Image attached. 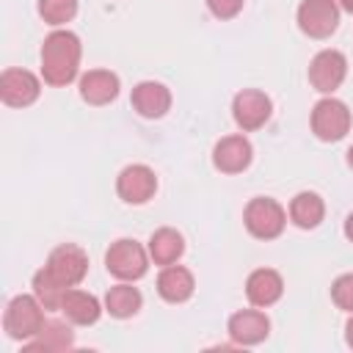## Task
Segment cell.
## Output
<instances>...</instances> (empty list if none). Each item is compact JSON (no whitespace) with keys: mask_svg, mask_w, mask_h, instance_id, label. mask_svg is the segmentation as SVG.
Returning a JSON list of instances; mask_svg holds the SVG:
<instances>
[{"mask_svg":"<svg viewBox=\"0 0 353 353\" xmlns=\"http://www.w3.org/2000/svg\"><path fill=\"white\" fill-rule=\"evenodd\" d=\"M83 44L72 30H52L41 44V77L47 85H69L80 69Z\"/></svg>","mask_w":353,"mask_h":353,"instance_id":"6da1fadb","label":"cell"},{"mask_svg":"<svg viewBox=\"0 0 353 353\" xmlns=\"http://www.w3.org/2000/svg\"><path fill=\"white\" fill-rule=\"evenodd\" d=\"M44 306L36 295H17L8 301L6 306V314H3V328L11 339H19V342H28L33 339L41 325L47 323L44 320Z\"/></svg>","mask_w":353,"mask_h":353,"instance_id":"7a4b0ae2","label":"cell"},{"mask_svg":"<svg viewBox=\"0 0 353 353\" xmlns=\"http://www.w3.org/2000/svg\"><path fill=\"white\" fill-rule=\"evenodd\" d=\"M243 223L256 240H276L287 226V212L276 199L256 196L245 204Z\"/></svg>","mask_w":353,"mask_h":353,"instance_id":"3957f363","label":"cell"},{"mask_svg":"<svg viewBox=\"0 0 353 353\" xmlns=\"http://www.w3.org/2000/svg\"><path fill=\"white\" fill-rule=\"evenodd\" d=\"M41 270H44L58 287L72 290V287H77V284L85 279V273H88V256H85V251H83L80 245L63 243V245H58V248L50 251L47 265H44Z\"/></svg>","mask_w":353,"mask_h":353,"instance_id":"277c9868","label":"cell"},{"mask_svg":"<svg viewBox=\"0 0 353 353\" xmlns=\"http://www.w3.org/2000/svg\"><path fill=\"white\" fill-rule=\"evenodd\" d=\"M105 268L119 281H138L149 268V254L143 251L141 243L121 237L110 243V248L105 251Z\"/></svg>","mask_w":353,"mask_h":353,"instance_id":"5b68a950","label":"cell"},{"mask_svg":"<svg viewBox=\"0 0 353 353\" xmlns=\"http://www.w3.org/2000/svg\"><path fill=\"white\" fill-rule=\"evenodd\" d=\"M312 132L325 143L342 141L350 132V110H347V105L342 99H334V97L320 99L312 108Z\"/></svg>","mask_w":353,"mask_h":353,"instance_id":"8992f818","label":"cell"},{"mask_svg":"<svg viewBox=\"0 0 353 353\" xmlns=\"http://www.w3.org/2000/svg\"><path fill=\"white\" fill-rule=\"evenodd\" d=\"M339 25V6L334 0H303L298 6V28L309 39H328Z\"/></svg>","mask_w":353,"mask_h":353,"instance_id":"52a82bcc","label":"cell"},{"mask_svg":"<svg viewBox=\"0 0 353 353\" xmlns=\"http://www.w3.org/2000/svg\"><path fill=\"white\" fill-rule=\"evenodd\" d=\"M347 74V58L339 50H320L309 63V83L320 94H334Z\"/></svg>","mask_w":353,"mask_h":353,"instance_id":"ba28073f","label":"cell"},{"mask_svg":"<svg viewBox=\"0 0 353 353\" xmlns=\"http://www.w3.org/2000/svg\"><path fill=\"white\" fill-rule=\"evenodd\" d=\"M270 110H273L270 97L259 88H243L232 99V116H234V121L243 132L259 130L270 119Z\"/></svg>","mask_w":353,"mask_h":353,"instance_id":"9c48e42d","label":"cell"},{"mask_svg":"<svg viewBox=\"0 0 353 353\" xmlns=\"http://www.w3.org/2000/svg\"><path fill=\"white\" fill-rule=\"evenodd\" d=\"M39 94H41V83L33 72L11 66L0 74V99L8 108H28L39 99Z\"/></svg>","mask_w":353,"mask_h":353,"instance_id":"30bf717a","label":"cell"},{"mask_svg":"<svg viewBox=\"0 0 353 353\" xmlns=\"http://www.w3.org/2000/svg\"><path fill=\"white\" fill-rule=\"evenodd\" d=\"M154 190H157V176L143 163H132V165L121 168L119 179H116V193L127 204H146L154 196Z\"/></svg>","mask_w":353,"mask_h":353,"instance_id":"8fae6325","label":"cell"},{"mask_svg":"<svg viewBox=\"0 0 353 353\" xmlns=\"http://www.w3.org/2000/svg\"><path fill=\"white\" fill-rule=\"evenodd\" d=\"M251 160H254V146L245 135H226L212 149V165L221 174H240L251 165Z\"/></svg>","mask_w":353,"mask_h":353,"instance_id":"7c38bea8","label":"cell"},{"mask_svg":"<svg viewBox=\"0 0 353 353\" xmlns=\"http://www.w3.org/2000/svg\"><path fill=\"white\" fill-rule=\"evenodd\" d=\"M270 334V320L259 309H240L229 317V336L234 345H259Z\"/></svg>","mask_w":353,"mask_h":353,"instance_id":"4fadbf2b","label":"cell"},{"mask_svg":"<svg viewBox=\"0 0 353 353\" xmlns=\"http://www.w3.org/2000/svg\"><path fill=\"white\" fill-rule=\"evenodd\" d=\"M130 102L138 116L143 119H163L171 108V91L157 80H143L132 88Z\"/></svg>","mask_w":353,"mask_h":353,"instance_id":"5bb4252c","label":"cell"},{"mask_svg":"<svg viewBox=\"0 0 353 353\" xmlns=\"http://www.w3.org/2000/svg\"><path fill=\"white\" fill-rule=\"evenodd\" d=\"M119 74H113L110 69H91L80 77V97L94 108L110 105L119 97Z\"/></svg>","mask_w":353,"mask_h":353,"instance_id":"9a60e30c","label":"cell"},{"mask_svg":"<svg viewBox=\"0 0 353 353\" xmlns=\"http://www.w3.org/2000/svg\"><path fill=\"white\" fill-rule=\"evenodd\" d=\"M281 295H284V279L270 268H256L245 279V298L259 309L273 306Z\"/></svg>","mask_w":353,"mask_h":353,"instance_id":"2e32d148","label":"cell"},{"mask_svg":"<svg viewBox=\"0 0 353 353\" xmlns=\"http://www.w3.org/2000/svg\"><path fill=\"white\" fill-rule=\"evenodd\" d=\"M196 290L193 273L182 265H165L157 276V292L168 303H185Z\"/></svg>","mask_w":353,"mask_h":353,"instance_id":"e0dca14e","label":"cell"},{"mask_svg":"<svg viewBox=\"0 0 353 353\" xmlns=\"http://www.w3.org/2000/svg\"><path fill=\"white\" fill-rule=\"evenodd\" d=\"M61 314L72 323V325H94L102 314V306L99 301L85 292V290H66L63 301H61Z\"/></svg>","mask_w":353,"mask_h":353,"instance_id":"ac0fdd59","label":"cell"},{"mask_svg":"<svg viewBox=\"0 0 353 353\" xmlns=\"http://www.w3.org/2000/svg\"><path fill=\"white\" fill-rule=\"evenodd\" d=\"M74 345V331L69 328V323L63 320H47L41 325V331L28 339L25 350H44V353H61V350H69Z\"/></svg>","mask_w":353,"mask_h":353,"instance_id":"d6986e66","label":"cell"},{"mask_svg":"<svg viewBox=\"0 0 353 353\" xmlns=\"http://www.w3.org/2000/svg\"><path fill=\"white\" fill-rule=\"evenodd\" d=\"M325 218V204L314 190H301L290 201V221L298 229H314Z\"/></svg>","mask_w":353,"mask_h":353,"instance_id":"ffe728a7","label":"cell"},{"mask_svg":"<svg viewBox=\"0 0 353 353\" xmlns=\"http://www.w3.org/2000/svg\"><path fill=\"white\" fill-rule=\"evenodd\" d=\"M185 254V240L176 229L163 226L157 232H152L149 237V256L154 259V265H174L179 256Z\"/></svg>","mask_w":353,"mask_h":353,"instance_id":"44dd1931","label":"cell"},{"mask_svg":"<svg viewBox=\"0 0 353 353\" xmlns=\"http://www.w3.org/2000/svg\"><path fill=\"white\" fill-rule=\"evenodd\" d=\"M141 303H143L141 290L132 287V284H127V281L110 287L108 295H105V312H108L110 317H116V320H127V317L138 314Z\"/></svg>","mask_w":353,"mask_h":353,"instance_id":"7402d4cb","label":"cell"},{"mask_svg":"<svg viewBox=\"0 0 353 353\" xmlns=\"http://www.w3.org/2000/svg\"><path fill=\"white\" fill-rule=\"evenodd\" d=\"M33 295L41 301V306L47 312H61V301H63L66 290L58 287L44 270H36V276H33Z\"/></svg>","mask_w":353,"mask_h":353,"instance_id":"603a6c76","label":"cell"},{"mask_svg":"<svg viewBox=\"0 0 353 353\" xmlns=\"http://www.w3.org/2000/svg\"><path fill=\"white\" fill-rule=\"evenodd\" d=\"M39 14L52 28L66 25L77 14V0H39Z\"/></svg>","mask_w":353,"mask_h":353,"instance_id":"cb8c5ba5","label":"cell"},{"mask_svg":"<svg viewBox=\"0 0 353 353\" xmlns=\"http://www.w3.org/2000/svg\"><path fill=\"white\" fill-rule=\"evenodd\" d=\"M331 301L342 312H350L353 314V273H345V276H339L331 284Z\"/></svg>","mask_w":353,"mask_h":353,"instance_id":"d4e9b609","label":"cell"},{"mask_svg":"<svg viewBox=\"0 0 353 353\" xmlns=\"http://www.w3.org/2000/svg\"><path fill=\"white\" fill-rule=\"evenodd\" d=\"M243 3L245 0H207V8L218 19H234L243 11Z\"/></svg>","mask_w":353,"mask_h":353,"instance_id":"484cf974","label":"cell"},{"mask_svg":"<svg viewBox=\"0 0 353 353\" xmlns=\"http://www.w3.org/2000/svg\"><path fill=\"white\" fill-rule=\"evenodd\" d=\"M345 237H347V240L353 243V212H350V215L345 218Z\"/></svg>","mask_w":353,"mask_h":353,"instance_id":"4316f807","label":"cell"},{"mask_svg":"<svg viewBox=\"0 0 353 353\" xmlns=\"http://www.w3.org/2000/svg\"><path fill=\"white\" fill-rule=\"evenodd\" d=\"M345 342H347V347H353V317L345 325Z\"/></svg>","mask_w":353,"mask_h":353,"instance_id":"83f0119b","label":"cell"},{"mask_svg":"<svg viewBox=\"0 0 353 353\" xmlns=\"http://www.w3.org/2000/svg\"><path fill=\"white\" fill-rule=\"evenodd\" d=\"M339 8H342V11H350V14H353V0H339Z\"/></svg>","mask_w":353,"mask_h":353,"instance_id":"f1b7e54d","label":"cell"},{"mask_svg":"<svg viewBox=\"0 0 353 353\" xmlns=\"http://www.w3.org/2000/svg\"><path fill=\"white\" fill-rule=\"evenodd\" d=\"M347 165H350V168H353V146H350V149H347Z\"/></svg>","mask_w":353,"mask_h":353,"instance_id":"f546056e","label":"cell"}]
</instances>
